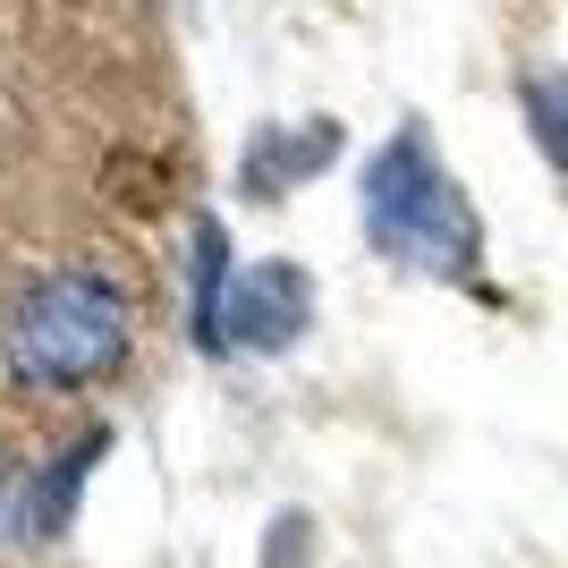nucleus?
Returning a JSON list of instances; mask_svg holds the SVG:
<instances>
[{
  "mask_svg": "<svg viewBox=\"0 0 568 568\" xmlns=\"http://www.w3.org/2000/svg\"><path fill=\"white\" fill-rule=\"evenodd\" d=\"M136 348V297L111 263H43L0 314V356L34 390H94Z\"/></svg>",
  "mask_w": 568,
  "mask_h": 568,
  "instance_id": "nucleus-1",
  "label": "nucleus"
},
{
  "mask_svg": "<svg viewBox=\"0 0 568 568\" xmlns=\"http://www.w3.org/2000/svg\"><path fill=\"white\" fill-rule=\"evenodd\" d=\"M332 153H339V136L323 128V119H314L306 136H255V153H246V195H263V204H272V195H281L288 179L323 170Z\"/></svg>",
  "mask_w": 568,
  "mask_h": 568,
  "instance_id": "nucleus-4",
  "label": "nucleus"
},
{
  "mask_svg": "<svg viewBox=\"0 0 568 568\" xmlns=\"http://www.w3.org/2000/svg\"><path fill=\"white\" fill-rule=\"evenodd\" d=\"M0 493H9V450H0Z\"/></svg>",
  "mask_w": 568,
  "mask_h": 568,
  "instance_id": "nucleus-7",
  "label": "nucleus"
},
{
  "mask_svg": "<svg viewBox=\"0 0 568 568\" xmlns=\"http://www.w3.org/2000/svg\"><path fill=\"white\" fill-rule=\"evenodd\" d=\"M526 128H535V144H544V162L568 170V69L526 77Z\"/></svg>",
  "mask_w": 568,
  "mask_h": 568,
  "instance_id": "nucleus-6",
  "label": "nucleus"
},
{
  "mask_svg": "<svg viewBox=\"0 0 568 568\" xmlns=\"http://www.w3.org/2000/svg\"><path fill=\"white\" fill-rule=\"evenodd\" d=\"M94 458H102V433H85V442H77V450L43 475V500H34V509H18V535H60V518H69V493L85 484V467H94Z\"/></svg>",
  "mask_w": 568,
  "mask_h": 568,
  "instance_id": "nucleus-5",
  "label": "nucleus"
},
{
  "mask_svg": "<svg viewBox=\"0 0 568 568\" xmlns=\"http://www.w3.org/2000/svg\"><path fill=\"white\" fill-rule=\"evenodd\" d=\"M365 237H374L390 263L407 272H442V281H467L475 255H484V230H475L458 179L442 170V153L425 144V128H399L365 162Z\"/></svg>",
  "mask_w": 568,
  "mask_h": 568,
  "instance_id": "nucleus-2",
  "label": "nucleus"
},
{
  "mask_svg": "<svg viewBox=\"0 0 568 568\" xmlns=\"http://www.w3.org/2000/svg\"><path fill=\"white\" fill-rule=\"evenodd\" d=\"M306 314H314V281L297 263H246V272H230L221 230L213 221L195 230V332L213 348H246V356L288 348L306 332Z\"/></svg>",
  "mask_w": 568,
  "mask_h": 568,
  "instance_id": "nucleus-3",
  "label": "nucleus"
}]
</instances>
